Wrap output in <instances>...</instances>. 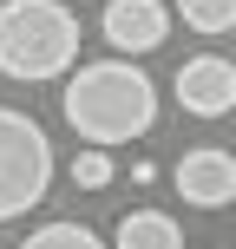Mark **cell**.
Returning <instances> with one entry per match:
<instances>
[{
  "instance_id": "obj_9",
  "label": "cell",
  "mask_w": 236,
  "mask_h": 249,
  "mask_svg": "<svg viewBox=\"0 0 236 249\" xmlns=\"http://www.w3.org/2000/svg\"><path fill=\"white\" fill-rule=\"evenodd\" d=\"M190 33H230L236 26V0H177Z\"/></svg>"
},
{
  "instance_id": "obj_6",
  "label": "cell",
  "mask_w": 236,
  "mask_h": 249,
  "mask_svg": "<svg viewBox=\"0 0 236 249\" xmlns=\"http://www.w3.org/2000/svg\"><path fill=\"white\" fill-rule=\"evenodd\" d=\"M177 105L190 118H223L236 112V66L217 59V53H197V59L177 66Z\"/></svg>"
},
{
  "instance_id": "obj_4",
  "label": "cell",
  "mask_w": 236,
  "mask_h": 249,
  "mask_svg": "<svg viewBox=\"0 0 236 249\" xmlns=\"http://www.w3.org/2000/svg\"><path fill=\"white\" fill-rule=\"evenodd\" d=\"M171 184H177V197H184L190 210H230V203H236V151L190 144L184 158H177Z\"/></svg>"
},
{
  "instance_id": "obj_8",
  "label": "cell",
  "mask_w": 236,
  "mask_h": 249,
  "mask_svg": "<svg viewBox=\"0 0 236 249\" xmlns=\"http://www.w3.org/2000/svg\"><path fill=\"white\" fill-rule=\"evenodd\" d=\"M20 249H105V236H92L86 223H39Z\"/></svg>"
},
{
  "instance_id": "obj_10",
  "label": "cell",
  "mask_w": 236,
  "mask_h": 249,
  "mask_svg": "<svg viewBox=\"0 0 236 249\" xmlns=\"http://www.w3.org/2000/svg\"><path fill=\"white\" fill-rule=\"evenodd\" d=\"M112 177H118V164H112V151H105V144H92V151H79V158H73V184H79V190H105Z\"/></svg>"
},
{
  "instance_id": "obj_3",
  "label": "cell",
  "mask_w": 236,
  "mask_h": 249,
  "mask_svg": "<svg viewBox=\"0 0 236 249\" xmlns=\"http://www.w3.org/2000/svg\"><path fill=\"white\" fill-rule=\"evenodd\" d=\"M53 184V144L26 112L0 105V223L26 216L33 203H46Z\"/></svg>"
},
{
  "instance_id": "obj_1",
  "label": "cell",
  "mask_w": 236,
  "mask_h": 249,
  "mask_svg": "<svg viewBox=\"0 0 236 249\" xmlns=\"http://www.w3.org/2000/svg\"><path fill=\"white\" fill-rule=\"evenodd\" d=\"M59 112L86 144H131L158 124V86L131 59H92L66 72Z\"/></svg>"
},
{
  "instance_id": "obj_2",
  "label": "cell",
  "mask_w": 236,
  "mask_h": 249,
  "mask_svg": "<svg viewBox=\"0 0 236 249\" xmlns=\"http://www.w3.org/2000/svg\"><path fill=\"white\" fill-rule=\"evenodd\" d=\"M79 66V13L59 0H7L0 7V72L39 86Z\"/></svg>"
},
{
  "instance_id": "obj_7",
  "label": "cell",
  "mask_w": 236,
  "mask_h": 249,
  "mask_svg": "<svg viewBox=\"0 0 236 249\" xmlns=\"http://www.w3.org/2000/svg\"><path fill=\"white\" fill-rule=\"evenodd\" d=\"M112 249H184V236L164 210H131V216H118Z\"/></svg>"
},
{
  "instance_id": "obj_5",
  "label": "cell",
  "mask_w": 236,
  "mask_h": 249,
  "mask_svg": "<svg viewBox=\"0 0 236 249\" xmlns=\"http://www.w3.org/2000/svg\"><path fill=\"white\" fill-rule=\"evenodd\" d=\"M99 33H105V46H112L118 59H138V53H158L164 46L171 13H164V0H105Z\"/></svg>"
}]
</instances>
